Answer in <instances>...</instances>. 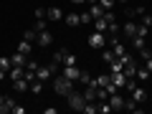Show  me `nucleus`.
I'll return each instance as SVG.
<instances>
[{
  "instance_id": "1",
  "label": "nucleus",
  "mask_w": 152,
  "mask_h": 114,
  "mask_svg": "<svg viewBox=\"0 0 152 114\" xmlns=\"http://www.w3.org/2000/svg\"><path fill=\"white\" fill-rule=\"evenodd\" d=\"M53 91L58 94V96H69V94L74 91V81H71V79H66L64 74L56 76V79H53Z\"/></svg>"
},
{
  "instance_id": "2",
  "label": "nucleus",
  "mask_w": 152,
  "mask_h": 114,
  "mask_svg": "<svg viewBox=\"0 0 152 114\" xmlns=\"http://www.w3.org/2000/svg\"><path fill=\"white\" fill-rule=\"evenodd\" d=\"M51 61H53V64H58V66H74V64H76V56L71 53L69 48H58V51L53 53V58H51Z\"/></svg>"
},
{
  "instance_id": "3",
  "label": "nucleus",
  "mask_w": 152,
  "mask_h": 114,
  "mask_svg": "<svg viewBox=\"0 0 152 114\" xmlns=\"http://www.w3.org/2000/svg\"><path fill=\"white\" fill-rule=\"evenodd\" d=\"M66 99H69V107L74 109V112H84V107H86V99H84V94H79V91L74 89V91H71Z\"/></svg>"
},
{
  "instance_id": "4",
  "label": "nucleus",
  "mask_w": 152,
  "mask_h": 114,
  "mask_svg": "<svg viewBox=\"0 0 152 114\" xmlns=\"http://www.w3.org/2000/svg\"><path fill=\"white\" fill-rule=\"evenodd\" d=\"M89 46H91V48H99V51H102L104 46H107V36H104L102 31H94L91 36H89Z\"/></svg>"
},
{
  "instance_id": "5",
  "label": "nucleus",
  "mask_w": 152,
  "mask_h": 114,
  "mask_svg": "<svg viewBox=\"0 0 152 114\" xmlns=\"http://www.w3.org/2000/svg\"><path fill=\"white\" fill-rule=\"evenodd\" d=\"M53 43V33L46 28V31H38V38H36V46H41V48H46V46Z\"/></svg>"
},
{
  "instance_id": "6",
  "label": "nucleus",
  "mask_w": 152,
  "mask_h": 114,
  "mask_svg": "<svg viewBox=\"0 0 152 114\" xmlns=\"http://www.w3.org/2000/svg\"><path fill=\"white\" fill-rule=\"evenodd\" d=\"M46 20H53V23L64 20V13H61V8H58V5H51L48 10H46Z\"/></svg>"
},
{
  "instance_id": "7",
  "label": "nucleus",
  "mask_w": 152,
  "mask_h": 114,
  "mask_svg": "<svg viewBox=\"0 0 152 114\" xmlns=\"http://www.w3.org/2000/svg\"><path fill=\"white\" fill-rule=\"evenodd\" d=\"M109 107H112V112H119V109H124V99H122L117 91L109 94Z\"/></svg>"
},
{
  "instance_id": "8",
  "label": "nucleus",
  "mask_w": 152,
  "mask_h": 114,
  "mask_svg": "<svg viewBox=\"0 0 152 114\" xmlns=\"http://www.w3.org/2000/svg\"><path fill=\"white\" fill-rule=\"evenodd\" d=\"M122 33H124V38H129V41H132V38L137 36V23L134 20H127L124 26H122Z\"/></svg>"
},
{
  "instance_id": "9",
  "label": "nucleus",
  "mask_w": 152,
  "mask_h": 114,
  "mask_svg": "<svg viewBox=\"0 0 152 114\" xmlns=\"http://www.w3.org/2000/svg\"><path fill=\"white\" fill-rule=\"evenodd\" d=\"M109 79H112V84H114L117 89H122V86L127 84V76L122 74V71H112V74H109Z\"/></svg>"
},
{
  "instance_id": "10",
  "label": "nucleus",
  "mask_w": 152,
  "mask_h": 114,
  "mask_svg": "<svg viewBox=\"0 0 152 114\" xmlns=\"http://www.w3.org/2000/svg\"><path fill=\"white\" fill-rule=\"evenodd\" d=\"M28 61H31V58H28V53H20V51H15V53L10 56V64L13 66H28Z\"/></svg>"
},
{
  "instance_id": "11",
  "label": "nucleus",
  "mask_w": 152,
  "mask_h": 114,
  "mask_svg": "<svg viewBox=\"0 0 152 114\" xmlns=\"http://www.w3.org/2000/svg\"><path fill=\"white\" fill-rule=\"evenodd\" d=\"M124 15H127V20L142 18V15H145V8H142V5H137V8H124Z\"/></svg>"
},
{
  "instance_id": "12",
  "label": "nucleus",
  "mask_w": 152,
  "mask_h": 114,
  "mask_svg": "<svg viewBox=\"0 0 152 114\" xmlns=\"http://www.w3.org/2000/svg\"><path fill=\"white\" fill-rule=\"evenodd\" d=\"M129 94H132V99H134L137 104H145V102H147V91H145L142 86H134V89H132Z\"/></svg>"
},
{
  "instance_id": "13",
  "label": "nucleus",
  "mask_w": 152,
  "mask_h": 114,
  "mask_svg": "<svg viewBox=\"0 0 152 114\" xmlns=\"http://www.w3.org/2000/svg\"><path fill=\"white\" fill-rule=\"evenodd\" d=\"M13 107H15V102H13L10 96H0V114L13 112Z\"/></svg>"
},
{
  "instance_id": "14",
  "label": "nucleus",
  "mask_w": 152,
  "mask_h": 114,
  "mask_svg": "<svg viewBox=\"0 0 152 114\" xmlns=\"http://www.w3.org/2000/svg\"><path fill=\"white\" fill-rule=\"evenodd\" d=\"M79 74H81V71H79V69H76V64L74 66H64V76H66V79H71V81H79Z\"/></svg>"
},
{
  "instance_id": "15",
  "label": "nucleus",
  "mask_w": 152,
  "mask_h": 114,
  "mask_svg": "<svg viewBox=\"0 0 152 114\" xmlns=\"http://www.w3.org/2000/svg\"><path fill=\"white\" fill-rule=\"evenodd\" d=\"M13 89H15V91H28V89H31V81H28L26 76H20V79L13 81Z\"/></svg>"
},
{
  "instance_id": "16",
  "label": "nucleus",
  "mask_w": 152,
  "mask_h": 114,
  "mask_svg": "<svg viewBox=\"0 0 152 114\" xmlns=\"http://www.w3.org/2000/svg\"><path fill=\"white\" fill-rule=\"evenodd\" d=\"M84 99H86V102H96V84H86V89H84Z\"/></svg>"
},
{
  "instance_id": "17",
  "label": "nucleus",
  "mask_w": 152,
  "mask_h": 114,
  "mask_svg": "<svg viewBox=\"0 0 152 114\" xmlns=\"http://www.w3.org/2000/svg\"><path fill=\"white\" fill-rule=\"evenodd\" d=\"M122 74H124L127 79H134V76H137V61H132V64H124Z\"/></svg>"
},
{
  "instance_id": "18",
  "label": "nucleus",
  "mask_w": 152,
  "mask_h": 114,
  "mask_svg": "<svg viewBox=\"0 0 152 114\" xmlns=\"http://www.w3.org/2000/svg\"><path fill=\"white\" fill-rule=\"evenodd\" d=\"M91 84H96V86H104V89H107L109 84H112V79H109V74H99L96 79H91Z\"/></svg>"
},
{
  "instance_id": "19",
  "label": "nucleus",
  "mask_w": 152,
  "mask_h": 114,
  "mask_svg": "<svg viewBox=\"0 0 152 114\" xmlns=\"http://www.w3.org/2000/svg\"><path fill=\"white\" fill-rule=\"evenodd\" d=\"M64 20H66V26H81V18H79V13H66Z\"/></svg>"
},
{
  "instance_id": "20",
  "label": "nucleus",
  "mask_w": 152,
  "mask_h": 114,
  "mask_svg": "<svg viewBox=\"0 0 152 114\" xmlns=\"http://www.w3.org/2000/svg\"><path fill=\"white\" fill-rule=\"evenodd\" d=\"M89 13H91V18L96 20V18H102V15H104L107 10H104V8L99 5V3H91V8H89Z\"/></svg>"
},
{
  "instance_id": "21",
  "label": "nucleus",
  "mask_w": 152,
  "mask_h": 114,
  "mask_svg": "<svg viewBox=\"0 0 152 114\" xmlns=\"http://www.w3.org/2000/svg\"><path fill=\"white\" fill-rule=\"evenodd\" d=\"M8 74H10V81H15V79H20V76L26 74V66H13Z\"/></svg>"
},
{
  "instance_id": "22",
  "label": "nucleus",
  "mask_w": 152,
  "mask_h": 114,
  "mask_svg": "<svg viewBox=\"0 0 152 114\" xmlns=\"http://www.w3.org/2000/svg\"><path fill=\"white\" fill-rule=\"evenodd\" d=\"M102 58L107 61V64H112V61L117 58V53H114V51H112V46H109V48H107V46H104V48H102Z\"/></svg>"
},
{
  "instance_id": "23",
  "label": "nucleus",
  "mask_w": 152,
  "mask_h": 114,
  "mask_svg": "<svg viewBox=\"0 0 152 114\" xmlns=\"http://www.w3.org/2000/svg\"><path fill=\"white\" fill-rule=\"evenodd\" d=\"M18 51H20V53H28V56H31V51H33V43H31V41H26V38H23L20 43H18Z\"/></svg>"
},
{
  "instance_id": "24",
  "label": "nucleus",
  "mask_w": 152,
  "mask_h": 114,
  "mask_svg": "<svg viewBox=\"0 0 152 114\" xmlns=\"http://www.w3.org/2000/svg\"><path fill=\"white\" fill-rule=\"evenodd\" d=\"M0 69L5 71V74L13 69V64H10V56H0Z\"/></svg>"
},
{
  "instance_id": "25",
  "label": "nucleus",
  "mask_w": 152,
  "mask_h": 114,
  "mask_svg": "<svg viewBox=\"0 0 152 114\" xmlns=\"http://www.w3.org/2000/svg\"><path fill=\"white\" fill-rule=\"evenodd\" d=\"M79 84H81V86L91 84V74H89V71H81V74H79Z\"/></svg>"
},
{
  "instance_id": "26",
  "label": "nucleus",
  "mask_w": 152,
  "mask_h": 114,
  "mask_svg": "<svg viewBox=\"0 0 152 114\" xmlns=\"http://www.w3.org/2000/svg\"><path fill=\"white\" fill-rule=\"evenodd\" d=\"M23 38H26V41H31V43H33V41H36V38H38V31H36V28H28V31L23 33Z\"/></svg>"
},
{
  "instance_id": "27",
  "label": "nucleus",
  "mask_w": 152,
  "mask_h": 114,
  "mask_svg": "<svg viewBox=\"0 0 152 114\" xmlns=\"http://www.w3.org/2000/svg\"><path fill=\"white\" fill-rule=\"evenodd\" d=\"M145 41H147V38H142V36H134V38H132V46H134V48L140 51V48H145Z\"/></svg>"
},
{
  "instance_id": "28",
  "label": "nucleus",
  "mask_w": 152,
  "mask_h": 114,
  "mask_svg": "<svg viewBox=\"0 0 152 114\" xmlns=\"http://www.w3.org/2000/svg\"><path fill=\"white\" fill-rule=\"evenodd\" d=\"M96 3H99V5L104 8V10H112V8L117 5V0H96Z\"/></svg>"
},
{
  "instance_id": "29",
  "label": "nucleus",
  "mask_w": 152,
  "mask_h": 114,
  "mask_svg": "<svg viewBox=\"0 0 152 114\" xmlns=\"http://www.w3.org/2000/svg\"><path fill=\"white\" fill-rule=\"evenodd\" d=\"M137 36L147 38V36H150V28H147V26H142V23H137Z\"/></svg>"
},
{
  "instance_id": "30",
  "label": "nucleus",
  "mask_w": 152,
  "mask_h": 114,
  "mask_svg": "<svg viewBox=\"0 0 152 114\" xmlns=\"http://www.w3.org/2000/svg\"><path fill=\"white\" fill-rule=\"evenodd\" d=\"M150 71H147V69H137V79H140V81H147V79H150Z\"/></svg>"
},
{
  "instance_id": "31",
  "label": "nucleus",
  "mask_w": 152,
  "mask_h": 114,
  "mask_svg": "<svg viewBox=\"0 0 152 114\" xmlns=\"http://www.w3.org/2000/svg\"><path fill=\"white\" fill-rule=\"evenodd\" d=\"M46 28H48L46 18H36V31H46Z\"/></svg>"
},
{
  "instance_id": "32",
  "label": "nucleus",
  "mask_w": 152,
  "mask_h": 114,
  "mask_svg": "<svg viewBox=\"0 0 152 114\" xmlns=\"http://www.w3.org/2000/svg\"><path fill=\"white\" fill-rule=\"evenodd\" d=\"M79 18H81V23H91V20H94V18H91V13H89V10L79 13Z\"/></svg>"
},
{
  "instance_id": "33",
  "label": "nucleus",
  "mask_w": 152,
  "mask_h": 114,
  "mask_svg": "<svg viewBox=\"0 0 152 114\" xmlns=\"http://www.w3.org/2000/svg\"><path fill=\"white\" fill-rule=\"evenodd\" d=\"M117 33H119V26H117V20H114L112 26H109V36H112V38H117Z\"/></svg>"
},
{
  "instance_id": "34",
  "label": "nucleus",
  "mask_w": 152,
  "mask_h": 114,
  "mask_svg": "<svg viewBox=\"0 0 152 114\" xmlns=\"http://www.w3.org/2000/svg\"><path fill=\"white\" fill-rule=\"evenodd\" d=\"M142 26L152 28V15H147V13H145V15H142Z\"/></svg>"
},
{
  "instance_id": "35",
  "label": "nucleus",
  "mask_w": 152,
  "mask_h": 114,
  "mask_svg": "<svg viewBox=\"0 0 152 114\" xmlns=\"http://www.w3.org/2000/svg\"><path fill=\"white\" fill-rule=\"evenodd\" d=\"M140 56H142V61H147V58H150V48H147V46L140 48Z\"/></svg>"
},
{
  "instance_id": "36",
  "label": "nucleus",
  "mask_w": 152,
  "mask_h": 114,
  "mask_svg": "<svg viewBox=\"0 0 152 114\" xmlns=\"http://www.w3.org/2000/svg\"><path fill=\"white\" fill-rule=\"evenodd\" d=\"M36 18H46V8H36Z\"/></svg>"
},
{
  "instance_id": "37",
  "label": "nucleus",
  "mask_w": 152,
  "mask_h": 114,
  "mask_svg": "<svg viewBox=\"0 0 152 114\" xmlns=\"http://www.w3.org/2000/svg\"><path fill=\"white\" fill-rule=\"evenodd\" d=\"M13 112H15V114H23V112H26V107H20V104H15V107H13Z\"/></svg>"
},
{
  "instance_id": "38",
  "label": "nucleus",
  "mask_w": 152,
  "mask_h": 114,
  "mask_svg": "<svg viewBox=\"0 0 152 114\" xmlns=\"http://www.w3.org/2000/svg\"><path fill=\"white\" fill-rule=\"evenodd\" d=\"M145 69H147V71H150V74H152V56H150V58L145 61Z\"/></svg>"
},
{
  "instance_id": "39",
  "label": "nucleus",
  "mask_w": 152,
  "mask_h": 114,
  "mask_svg": "<svg viewBox=\"0 0 152 114\" xmlns=\"http://www.w3.org/2000/svg\"><path fill=\"white\" fill-rule=\"evenodd\" d=\"M3 79H5V71H3V69H0V81H3Z\"/></svg>"
},
{
  "instance_id": "40",
  "label": "nucleus",
  "mask_w": 152,
  "mask_h": 114,
  "mask_svg": "<svg viewBox=\"0 0 152 114\" xmlns=\"http://www.w3.org/2000/svg\"><path fill=\"white\" fill-rule=\"evenodd\" d=\"M117 3H122V5H124V3H129V0H117Z\"/></svg>"
},
{
  "instance_id": "41",
  "label": "nucleus",
  "mask_w": 152,
  "mask_h": 114,
  "mask_svg": "<svg viewBox=\"0 0 152 114\" xmlns=\"http://www.w3.org/2000/svg\"><path fill=\"white\" fill-rule=\"evenodd\" d=\"M150 56H152V48H150Z\"/></svg>"
}]
</instances>
